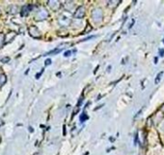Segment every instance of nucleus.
I'll use <instances>...</instances> for the list:
<instances>
[{"mask_svg": "<svg viewBox=\"0 0 164 155\" xmlns=\"http://www.w3.org/2000/svg\"><path fill=\"white\" fill-rule=\"evenodd\" d=\"M48 17V12L47 11V9L41 7L40 10L38 11V13L36 14V20H44Z\"/></svg>", "mask_w": 164, "mask_h": 155, "instance_id": "nucleus-1", "label": "nucleus"}, {"mask_svg": "<svg viewBox=\"0 0 164 155\" xmlns=\"http://www.w3.org/2000/svg\"><path fill=\"white\" fill-rule=\"evenodd\" d=\"M92 19L94 20V22H99L102 20V12L99 8H97L93 11L92 13Z\"/></svg>", "mask_w": 164, "mask_h": 155, "instance_id": "nucleus-2", "label": "nucleus"}, {"mask_svg": "<svg viewBox=\"0 0 164 155\" xmlns=\"http://www.w3.org/2000/svg\"><path fill=\"white\" fill-rule=\"evenodd\" d=\"M58 22H59L60 25L68 26L69 24H71V19H69V17L65 16V15H61L58 19Z\"/></svg>", "mask_w": 164, "mask_h": 155, "instance_id": "nucleus-3", "label": "nucleus"}, {"mask_svg": "<svg viewBox=\"0 0 164 155\" xmlns=\"http://www.w3.org/2000/svg\"><path fill=\"white\" fill-rule=\"evenodd\" d=\"M29 33L33 38H40L41 37L40 30H39L37 27L34 26V25L29 27Z\"/></svg>", "mask_w": 164, "mask_h": 155, "instance_id": "nucleus-4", "label": "nucleus"}, {"mask_svg": "<svg viewBox=\"0 0 164 155\" xmlns=\"http://www.w3.org/2000/svg\"><path fill=\"white\" fill-rule=\"evenodd\" d=\"M85 16V9L83 6H80V7H78L76 9V11H75V13L74 14V17L75 19H82Z\"/></svg>", "mask_w": 164, "mask_h": 155, "instance_id": "nucleus-5", "label": "nucleus"}, {"mask_svg": "<svg viewBox=\"0 0 164 155\" xmlns=\"http://www.w3.org/2000/svg\"><path fill=\"white\" fill-rule=\"evenodd\" d=\"M48 7L51 8L52 10H58V9L61 7V3L59 1H53V0H50V1L47 2Z\"/></svg>", "mask_w": 164, "mask_h": 155, "instance_id": "nucleus-6", "label": "nucleus"}, {"mask_svg": "<svg viewBox=\"0 0 164 155\" xmlns=\"http://www.w3.org/2000/svg\"><path fill=\"white\" fill-rule=\"evenodd\" d=\"M31 9H32V5H25L24 7L22 8V10H21V16H27V15L29 14V12L31 11Z\"/></svg>", "mask_w": 164, "mask_h": 155, "instance_id": "nucleus-7", "label": "nucleus"}, {"mask_svg": "<svg viewBox=\"0 0 164 155\" xmlns=\"http://www.w3.org/2000/svg\"><path fill=\"white\" fill-rule=\"evenodd\" d=\"M6 81H7L6 76L4 74H0V86H2L6 83Z\"/></svg>", "mask_w": 164, "mask_h": 155, "instance_id": "nucleus-8", "label": "nucleus"}, {"mask_svg": "<svg viewBox=\"0 0 164 155\" xmlns=\"http://www.w3.org/2000/svg\"><path fill=\"white\" fill-rule=\"evenodd\" d=\"M4 40H5V35L3 33H0V48L2 47L3 43H4Z\"/></svg>", "mask_w": 164, "mask_h": 155, "instance_id": "nucleus-9", "label": "nucleus"}, {"mask_svg": "<svg viewBox=\"0 0 164 155\" xmlns=\"http://www.w3.org/2000/svg\"><path fill=\"white\" fill-rule=\"evenodd\" d=\"M85 119H87V115H85V114H82L81 116H80V120H81V121H84Z\"/></svg>", "mask_w": 164, "mask_h": 155, "instance_id": "nucleus-10", "label": "nucleus"}, {"mask_svg": "<svg viewBox=\"0 0 164 155\" xmlns=\"http://www.w3.org/2000/svg\"><path fill=\"white\" fill-rule=\"evenodd\" d=\"M9 60H10V58H9V57H4V58H1V61L4 62V63H6L7 61H9Z\"/></svg>", "mask_w": 164, "mask_h": 155, "instance_id": "nucleus-11", "label": "nucleus"}, {"mask_svg": "<svg viewBox=\"0 0 164 155\" xmlns=\"http://www.w3.org/2000/svg\"><path fill=\"white\" fill-rule=\"evenodd\" d=\"M69 54H72V51H71V50H68V51H66V53H65V54H64V55H65V56H69Z\"/></svg>", "mask_w": 164, "mask_h": 155, "instance_id": "nucleus-12", "label": "nucleus"}, {"mask_svg": "<svg viewBox=\"0 0 164 155\" xmlns=\"http://www.w3.org/2000/svg\"><path fill=\"white\" fill-rule=\"evenodd\" d=\"M162 74H163V73L161 72V73H160V75H158V76H157V78H156V83H158V80H160V79H159V78H160V76H161Z\"/></svg>", "mask_w": 164, "mask_h": 155, "instance_id": "nucleus-13", "label": "nucleus"}, {"mask_svg": "<svg viewBox=\"0 0 164 155\" xmlns=\"http://www.w3.org/2000/svg\"><path fill=\"white\" fill-rule=\"evenodd\" d=\"M50 62H51V60H50V59H47V61H45V64H47V65H49Z\"/></svg>", "mask_w": 164, "mask_h": 155, "instance_id": "nucleus-14", "label": "nucleus"}, {"mask_svg": "<svg viewBox=\"0 0 164 155\" xmlns=\"http://www.w3.org/2000/svg\"><path fill=\"white\" fill-rule=\"evenodd\" d=\"M163 53H164V51L163 50H160V54H161V56H163Z\"/></svg>", "mask_w": 164, "mask_h": 155, "instance_id": "nucleus-15", "label": "nucleus"}, {"mask_svg": "<svg viewBox=\"0 0 164 155\" xmlns=\"http://www.w3.org/2000/svg\"><path fill=\"white\" fill-rule=\"evenodd\" d=\"M2 124H3V121H2L1 119H0V126H1V125H2Z\"/></svg>", "mask_w": 164, "mask_h": 155, "instance_id": "nucleus-16", "label": "nucleus"}, {"mask_svg": "<svg viewBox=\"0 0 164 155\" xmlns=\"http://www.w3.org/2000/svg\"><path fill=\"white\" fill-rule=\"evenodd\" d=\"M0 15H1V11H0Z\"/></svg>", "mask_w": 164, "mask_h": 155, "instance_id": "nucleus-17", "label": "nucleus"}]
</instances>
